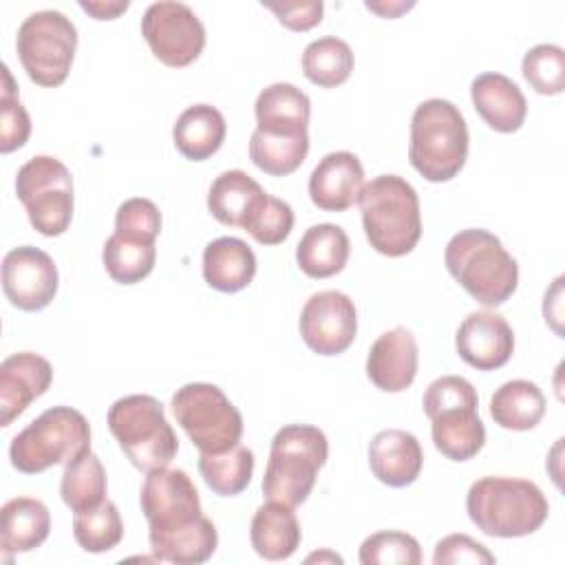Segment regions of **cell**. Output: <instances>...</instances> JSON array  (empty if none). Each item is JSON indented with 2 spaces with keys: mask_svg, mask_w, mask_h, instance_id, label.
<instances>
[{
  "mask_svg": "<svg viewBox=\"0 0 565 565\" xmlns=\"http://www.w3.org/2000/svg\"><path fill=\"white\" fill-rule=\"evenodd\" d=\"M146 475L139 503L154 556L177 565H199L212 558L218 534L203 514L199 490L188 472L166 466Z\"/></svg>",
  "mask_w": 565,
  "mask_h": 565,
  "instance_id": "1",
  "label": "cell"
},
{
  "mask_svg": "<svg viewBox=\"0 0 565 565\" xmlns=\"http://www.w3.org/2000/svg\"><path fill=\"white\" fill-rule=\"evenodd\" d=\"M470 521L488 536L519 539L534 534L550 514V503L534 481L481 477L466 494Z\"/></svg>",
  "mask_w": 565,
  "mask_h": 565,
  "instance_id": "2",
  "label": "cell"
},
{
  "mask_svg": "<svg viewBox=\"0 0 565 565\" xmlns=\"http://www.w3.org/2000/svg\"><path fill=\"white\" fill-rule=\"evenodd\" d=\"M450 276L483 307L503 305L519 285V265L499 236L470 227L457 232L444 252Z\"/></svg>",
  "mask_w": 565,
  "mask_h": 565,
  "instance_id": "3",
  "label": "cell"
},
{
  "mask_svg": "<svg viewBox=\"0 0 565 565\" xmlns=\"http://www.w3.org/2000/svg\"><path fill=\"white\" fill-rule=\"evenodd\" d=\"M362 227L371 247L388 258L406 256L422 236V212L415 188L397 174L364 183L360 196Z\"/></svg>",
  "mask_w": 565,
  "mask_h": 565,
  "instance_id": "4",
  "label": "cell"
},
{
  "mask_svg": "<svg viewBox=\"0 0 565 565\" xmlns=\"http://www.w3.org/2000/svg\"><path fill=\"white\" fill-rule=\"evenodd\" d=\"M468 124L461 110L441 97L422 102L411 117V166L430 183L455 179L468 159Z\"/></svg>",
  "mask_w": 565,
  "mask_h": 565,
  "instance_id": "5",
  "label": "cell"
},
{
  "mask_svg": "<svg viewBox=\"0 0 565 565\" xmlns=\"http://www.w3.org/2000/svg\"><path fill=\"white\" fill-rule=\"evenodd\" d=\"M327 435L311 424L282 426L269 446V459L263 475V494L296 508L311 494L318 470L327 463Z\"/></svg>",
  "mask_w": 565,
  "mask_h": 565,
  "instance_id": "6",
  "label": "cell"
},
{
  "mask_svg": "<svg viewBox=\"0 0 565 565\" xmlns=\"http://www.w3.org/2000/svg\"><path fill=\"white\" fill-rule=\"evenodd\" d=\"M424 413L430 419L435 448L450 461H468L486 444V426L477 413L475 386L461 375H441L428 384Z\"/></svg>",
  "mask_w": 565,
  "mask_h": 565,
  "instance_id": "7",
  "label": "cell"
},
{
  "mask_svg": "<svg viewBox=\"0 0 565 565\" xmlns=\"http://www.w3.org/2000/svg\"><path fill=\"white\" fill-rule=\"evenodd\" d=\"M108 428L130 463L150 472L170 466L179 439L166 419L163 404L152 395H126L108 408Z\"/></svg>",
  "mask_w": 565,
  "mask_h": 565,
  "instance_id": "8",
  "label": "cell"
},
{
  "mask_svg": "<svg viewBox=\"0 0 565 565\" xmlns=\"http://www.w3.org/2000/svg\"><path fill=\"white\" fill-rule=\"evenodd\" d=\"M86 450H90L88 419L71 406H53L11 439L9 459L15 470L38 475Z\"/></svg>",
  "mask_w": 565,
  "mask_h": 565,
  "instance_id": "9",
  "label": "cell"
},
{
  "mask_svg": "<svg viewBox=\"0 0 565 565\" xmlns=\"http://www.w3.org/2000/svg\"><path fill=\"white\" fill-rule=\"evenodd\" d=\"M177 424L185 430L199 452H225L243 437V415L230 397L207 382H190L170 399Z\"/></svg>",
  "mask_w": 565,
  "mask_h": 565,
  "instance_id": "10",
  "label": "cell"
},
{
  "mask_svg": "<svg viewBox=\"0 0 565 565\" xmlns=\"http://www.w3.org/2000/svg\"><path fill=\"white\" fill-rule=\"evenodd\" d=\"M15 49L29 79L38 86L55 88L68 77L77 49V29L62 11H35L22 20Z\"/></svg>",
  "mask_w": 565,
  "mask_h": 565,
  "instance_id": "11",
  "label": "cell"
},
{
  "mask_svg": "<svg viewBox=\"0 0 565 565\" xmlns=\"http://www.w3.org/2000/svg\"><path fill=\"white\" fill-rule=\"evenodd\" d=\"M15 194L35 232L60 236L68 230L75 205L73 179L60 159L51 154L31 157L18 170Z\"/></svg>",
  "mask_w": 565,
  "mask_h": 565,
  "instance_id": "12",
  "label": "cell"
},
{
  "mask_svg": "<svg viewBox=\"0 0 565 565\" xmlns=\"http://www.w3.org/2000/svg\"><path fill=\"white\" fill-rule=\"evenodd\" d=\"M141 35L152 55L170 68L192 64L205 46L203 22L185 2L174 0L148 4L141 18Z\"/></svg>",
  "mask_w": 565,
  "mask_h": 565,
  "instance_id": "13",
  "label": "cell"
},
{
  "mask_svg": "<svg viewBox=\"0 0 565 565\" xmlns=\"http://www.w3.org/2000/svg\"><path fill=\"white\" fill-rule=\"evenodd\" d=\"M298 327L305 344L313 353L340 355L355 340L358 311L347 294L338 289H324L305 302Z\"/></svg>",
  "mask_w": 565,
  "mask_h": 565,
  "instance_id": "14",
  "label": "cell"
},
{
  "mask_svg": "<svg viewBox=\"0 0 565 565\" xmlns=\"http://www.w3.org/2000/svg\"><path fill=\"white\" fill-rule=\"evenodd\" d=\"M60 276L55 260L40 247L20 245L2 258V291L20 311H40L57 294Z\"/></svg>",
  "mask_w": 565,
  "mask_h": 565,
  "instance_id": "15",
  "label": "cell"
},
{
  "mask_svg": "<svg viewBox=\"0 0 565 565\" xmlns=\"http://www.w3.org/2000/svg\"><path fill=\"white\" fill-rule=\"evenodd\" d=\"M459 358L477 371H494L510 362L514 353V331L494 311L468 313L455 335Z\"/></svg>",
  "mask_w": 565,
  "mask_h": 565,
  "instance_id": "16",
  "label": "cell"
},
{
  "mask_svg": "<svg viewBox=\"0 0 565 565\" xmlns=\"http://www.w3.org/2000/svg\"><path fill=\"white\" fill-rule=\"evenodd\" d=\"M53 382V366L46 358L20 351L0 364V426H11L33 399L44 395Z\"/></svg>",
  "mask_w": 565,
  "mask_h": 565,
  "instance_id": "17",
  "label": "cell"
},
{
  "mask_svg": "<svg viewBox=\"0 0 565 565\" xmlns=\"http://www.w3.org/2000/svg\"><path fill=\"white\" fill-rule=\"evenodd\" d=\"M419 349L406 327L384 331L369 349L366 375L384 393L406 391L417 375Z\"/></svg>",
  "mask_w": 565,
  "mask_h": 565,
  "instance_id": "18",
  "label": "cell"
},
{
  "mask_svg": "<svg viewBox=\"0 0 565 565\" xmlns=\"http://www.w3.org/2000/svg\"><path fill=\"white\" fill-rule=\"evenodd\" d=\"M364 188V168L349 150L324 154L309 177V199L324 212H344Z\"/></svg>",
  "mask_w": 565,
  "mask_h": 565,
  "instance_id": "19",
  "label": "cell"
},
{
  "mask_svg": "<svg viewBox=\"0 0 565 565\" xmlns=\"http://www.w3.org/2000/svg\"><path fill=\"white\" fill-rule=\"evenodd\" d=\"M369 466L373 477L384 486L406 488L417 481L424 466V452L413 433L386 428L369 444Z\"/></svg>",
  "mask_w": 565,
  "mask_h": 565,
  "instance_id": "20",
  "label": "cell"
},
{
  "mask_svg": "<svg viewBox=\"0 0 565 565\" xmlns=\"http://www.w3.org/2000/svg\"><path fill=\"white\" fill-rule=\"evenodd\" d=\"M472 106L497 132H516L527 115L521 88L503 73H481L470 84Z\"/></svg>",
  "mask_w": 565,
  "mask_h": 565,
  "instance_id": "21",
  "label": "cell"
},
{
  "mask_svg": "<svg viewBox=\"0 0 565 565\" xmlns=\"http://www.w3.org/2000/svg\"><path fill=\"white\" fill-rule=\"evenodd\" d=\"M51 532V512L35 497L9 499L0 510V552L4 561L13 554L40 547Z\"/></svg>",
  "mask_w": 565,
  "mask_h": 565,
  "instance_id": "22",
  "label": "cell"
},
{
  "mask_svg": "<svg viewBox=\"0 0 565 565\" xmlns=\"http://www.w3.org/2000/svg\"><path fill=\"white\" fill-rule=\"evenodd\" d=\"M256 276V256L252 247L236 236H221L203 249V278L223 294L245 289Z\"/></svg>",
  "mask_w": 565,
  "mask_h": 565,
  "instance_id": "23",
  "label": "cell"
},
{
  "mask_svg": "<svg viewBox=\"0 0 565 565\" xmlns=\"http://www.w3.org/2000/svg\"><path fill=\"white\" fill-rule=\"evenodd\" d=\"M260 130L276 135H302L309 128L311 102L289 82H276L263 88L254 104Z\"/></svg>",
  "mask_w": 565,
  "mask_h": 565,
  "instance_id": "24",
  "label": "cell"
},
{
  "mask_svg": "<svg viewBox=\"0 0 565 565\" xmlns=\"http://www.w3.org/2000/svg\"><path fill=\"white\" fill-rule=\"evenodd\" d=\"M302 532L294 514V508L267 501L252 516L249 541L254 552L265 561H285L300 545Z\"/></svg>",
  "mask_w": 565,
  "mask_h": 565,
  "instance_id": "25",
  "label": "cell"
},
{
  "mask_svg": "<svg viewBox=\"0 0 565 565\" xmlns=\"http://www.w3.org/2000/svg\"><path fill=\"white\" fill-rule=\"evenodd\" d=\"M227 124L218 108L212 104L188 106L174 121L172 141L177 150L190 161H205L225 141Z\"/></svg>",
  "mask_w": 565,
  "mask_h": 565,
  "instance_id": "26",
  "label": "cell"
},
{
  "mask_svg": "<svg viewBox=\"0 0 565 565\" xmlns=\"http://www.w3.org/2000/svg\"><path fill=\"white\" fill-rule=\"evenodd\" d=\"M349 252L351 243L340 225L318 223L302 234L296 247V263L309 278H331L344 269Z\"/></svg>",
  "mask_w": 565,
  "mask_h": 565,
  "instance_id": "27",
  "label": "cell"
},
{
  "mask_svg": "<svg viewBox=\"0 0 565 565\" xmlns=\"http://www.w3.org/2000/svg\"><path fill=\"white\" fill-rule=\"evenodd\" d=\"M490 415L505 430H532L545 415V395L530 380H510L494 391Z\"/></svg>",
  "mask_w": 565,
  "mask_h": 565,
  "instance_id": "28",
  "label": "cell"
},
{
  "mask_svg": "<svg viewBox=\"0 0 565 565\" xmlns=\"http://www.w3.org/2000/svg\"><path fill=\"white\" fill-rule=\"evenodd\" d=\"M265 194L258 181L243 170L221 172L207 190V210L212 216L230 227H241L254 203Z\"/></svg>",
  "mask_w": 565,
  "mask_h": 565,
  "instance_id": "29",
  "label": "cell"
},
{
  "mask_svg": "<svg viewBox=\"0 0 565 565\" xmlns=\"http://www.w3.org/2000/svg\"><path fill=\"white\" fill-rule=\"evenodd\" d=\"M106 470L102 459L86 450L64 463L60 497L73 512H86L106 501Z\"/></svg>",
  "mask_w": 565,
  "mask_h": 565,
  "instance_id": "30",
  "label": "cell"
},
{
  "mask_svg": "<svg viewBox=\"0 0 565 565\" xmlns=\"http://www.w3.org/2000/svg\"><path fill=\"white\" fill-rule=\"evenodd\" d=\"M102 263L115 282L119 285L141 282L154 269L157 241L115 232L104 243Z\"/></svg>",
  "mask_w": 565,
  "mask_h": 565,
  "instance_id": "31",
  "label": "cell"
},
{
  "mask_svg": "<svg viewBox=\"0 0 565 565\" xmlns=\"http://www.w3.org/2000/svg\"><path fill=\"white\" fill-rule=\"evenodd\" d=\"M309 152V132L276 135L256 128L249 137V159L258 170L271 177L296 172Z\"/></svg>",
  "mask_w": 565,
  "mask_h": 565,
  "instance_id": "32",
  "label": "cell"
},
{
  "mask_svg": "<svg viewBox=\"0 0 565 565\" xmlns=\"http://www.w3.org/2000/svg\"><path fill=\"white\" fill-rule=\"evenodd\" d=\"M353 64L355 60L351 46L335 35L318 38L302 51V73L320 88H335L344 84L353 71Z\"/></svg>",
  "mask_w": 565,
  "mask_h": 565,
  "instance_id": "33",
  "label": "cell"
},
{
  "mask_svg": "<svg viewBox=\"0 0 565 565\" xmlns=\"http://www.w3.org/2000/svg\"><path fill=\"white\" fill-rule=\"evenodd\" d=\"M199 472L205 486L218 497L241 494L254 475V452L247 446H234L225 452H201Z\"/></svg>",
  "mask_w": 565,
  "mask_h": 565,
  "instance_id": "34",
  "label": "cell"
},
{
  "mask_svg": "<svg viewBox=\"0 0 565 565\" xmlns=\"http://www.w3.org/2000/svg\"><path fill=\"white\" fill-rule=\"evenodd\" d=\"M73 536L77 545L90 554H102L117 547L124 539V523L117 505L106 499L93 510L75 512Z\"/></svg>",
  "mask_w": 565,
  "mask_h": 565,
  "instance_id": "35",
  "label": "cell"
},
{
  "mask_svg": "<svg viewBox=\"0 0 565 565\" xmlns=\"http://www.w3.org/2000/svg\"><path fill=\"white\" fill-rule=\"evenodd\" d=\"M241 227L260 245H278L291 234L294 210L287 201L265 192L254 203Z\"/></svg>",
  "mask_w": 565,
  "mask_h": 565,
  "instance_id": "36",
  "label": "cell"
},
{
  "mask_svg": "<svg viewBox=\"0 0 565 565\" xmlns=\"http://www.w3.org/2000/svg\"><path fill=\"white\" fill-rule=\"evenodd\" d=\"M521 73L539 95H558L565 88V51L558 44H536L523 55Z\"/></svg>",
  "mask_w": 565,
  "mask_h": 565,
  "instance_id": "37",
  "label": "cell"
},
{
  "mask_svg": "<svg viewBox=\"0 0 565 565\" xmlns=\"http://www.w3.org/2000/svg\"><path fill=\"white\" fill-rule=\"evenodd\" d=\"M358 558L362 565H419L422 550L415 536L397 530H382L362 541Z\"/></svg>",
  "mask_w": 565,
  "mask_h": 565,
  "instance_id": "38",
  "label": "cell"
},
{
  "mask_svg": "<svg viewBox=\"0 0 565 565\" xmlns=\"http://www.w3.org/2000/svg\"><path fill=\"white\" fill-rule=\"evenodd\" d=\"M2 75L4 84L0 93V152L9 154L29 141L31 119L26 108L18 99V88L7 64L2 66Z\"/></svg>",
  "mask_w": 565,
  "mask_h": 565,
  "instance_id": "39",
  "label": "cell"
},
{
  "mask_svg": "<svg viewBox=\"0 0 565 565\" xmlns=\"http://www.w3.org/2000/svg\"><path fill=\"white\" fill-rule=\"evenodd\" d=\"M115 232L126 236H139L157 241L161 232V212L159 207L143 196L126 199L115 214Z\"/></svg>",
  "mask_w": 565,
  "mask_h": 565,
  "instance_id": "40",
  "label": "cell"
},
{
  "mask_svg": "<svg viewBox=\"0 0 565 565\" xmlns=\"http://www.w3.org/2000/svg\"><path fill=\"white\" fill-rule=\"evenodd\" d=\"M497 558L494 554L479 541H475L468 534H448L435 545L433 563L435 565H457V563H470V565H492Z\"/></svg>",
  "mask_w": 565,
  "mask_h": 565,
  "instance_id": "41",
  "label": "cell"
},
{
  "mask_svg": "<svg viewBox=\"0 0 565 565\" xmlns=\"http://www.w3.org/2000/svg\"><path fill=\"white\" fill-rule=\"evenodd\" d=\"M267 7L282 26L291 31H309L316 24H320L324 4L320 0H307V2H267Z\"/></svg>",
  "mask_w": 565,
  "mask_h": 565,
  "instance_id": "42",
  "label": "cell"
},
{
  "mask_svg": "<svg viewBox=\"0 0 565 565\" xmlns=\"http://www.w3.org/2000/svg\"><path fill=\"white\" fill-rule=\"evenodd\" d=\"M561 282H563V276H558L552 285L550 291H545V300H543V316H545V322L552 324V329L556 333H563L561 331Z\"/></svg>",
  "mask_w": 565,
  "mask_h": 565,
  "instance_id": "43",
  "label": "cell"
},
{
  "mask_svg": "<svg viewBox=\"0 0 565 565\" xmlns=\"http://www.w3.org/2000/svg\"><path fill=\"white\" fill-rule=\"evenodd\" d=\"M79 7L90 13L95 20H115L119 13H124L130 2L124 0V2H79Z\"/></svg>",
  "mask_w": 565,
  "mask_h": 565,
  "instance_id": "44",
  "label": "cell"
},
{
  "mask_svg": "<svg viewBox=\"0 0 565 565\" xmlns=\"http://www.w3.org/2000/svg\"><path fill=\"white\" fill-rule=\"evenodd\" d=\"M411 7H413V2H408V4H404V2H399V4H375V2H366V9H371V11H375V13L384 15V18H395L397 13H402V11L411 9Z\"/></svg>",
  "mask_w": 565,
  "mask_h": 565,
  "instance_id": "45",
  "label": "cell"
},
{
  "mask_svg": "<svg viewBox=\"0 0 565 565\" xmlns=\"http://www.w3.org/2000/svg\"><path fill=\"white\" fill-rule=\"evenodd\" d=\"M311 561H333V563H342V558L338 554H331V552H320V554H311L307 556V563Z\"/></svg>",
  "mask_w": 565,
  "mask_h": 565,
  "instance_id": "46",
  "label": "cell"
}]
</instances>
